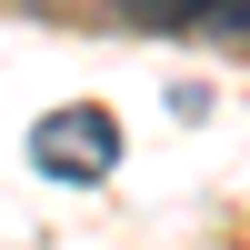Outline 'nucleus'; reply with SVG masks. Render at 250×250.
I'll return each mask as SVG.
<instances>
[{
  "mask_svg": "<svg viewBox=\"0 0 250 250\" xmlns=\"http://www.w3.org/2000/svg\"><path fill=\"white\" fill-rule=\"evenodd\" d=\"M30 170L40 180H110L120 170V120L100 110V100H70V110H50V120H30Z\"/></svg>",
  "mask_w": 250,
  "mask_h": 250,
  "instance_id": "obj_1",
  "label": "nucleus"
},
{
  "mask_svg": "<svg viewBox=\"0 0 250 250\" xmlns=\"http://www.w3.org/2000/svg\"><path fill=\"white\" fill-rule=\"evenodd\" d=\"M120 10L150 20V30H200V40L250 50V0H120Z\"/></svg>",
  "mask_w": 250,
  "mask_h": 250,
  "instance_id": "obj_2",
  "label": "nucleus"
}]
</instances>
